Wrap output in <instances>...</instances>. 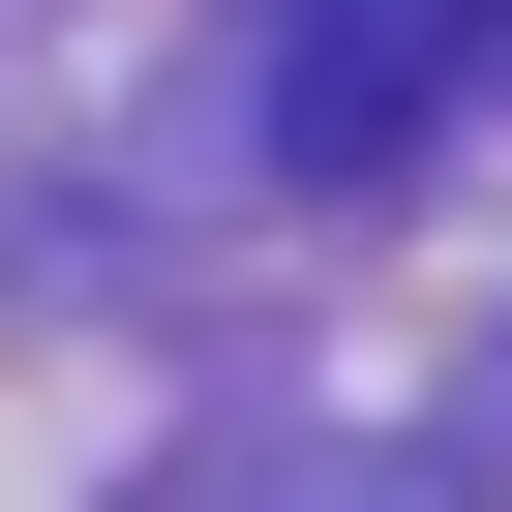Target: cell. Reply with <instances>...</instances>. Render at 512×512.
<instances>
[{
	"label": "cell",
	"instance_id": "obj_1",
	"mask_svg": "<svg viewBox=\"0 0 512 512\" xmlns=\"http://www.w3.org/2000/svg\"><path fill=\"white\" fill-rule=\"evenodd\" d=\"M452 61H482V0H302V151L362 181V151H392V121L452 91Z\"/></svg>",
	"mask_w": 512,
	"mask_h": 512
},
{
	"label": "cell",
	"instance_id": "obj_2",
	"mask_svg": "<svg viewBox=\"0 0 512 512\" xmlns=\"http://www.w3.org/2000/svg\"><path fill=\"white\" fill-rule=\"evenodd\" d=\"M482 61H512V0H482Z\"/></svg>",
	"mask_w": 512,
	"mask_h": 512
}]
</instances>
